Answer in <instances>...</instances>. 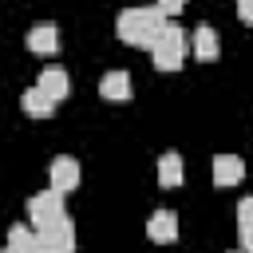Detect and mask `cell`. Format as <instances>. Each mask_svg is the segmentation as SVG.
Returning <instances> with one entry per match:
<instances>
[{
  "mask_svg": "<svg viewBox=\"0 0 253 253\" xmlns=\"http://www.w3.org/2000/svg\"><path fill=\"white\" fill-rule=\"evenodd\" d=\"M170 20H166V12L158 8V4H150V8H126V12H119V20H115V32H119V40L123 43H130V47H154L158 40H162V28H166Z\"/></svg>",
  "mask_w": 253,
  "mask_h": 253,
  "instance_id": "cell-1",
  "label": "cell"
},
{
  "mask_svg": "<svg viewBox=\"0 0 253 253\" xmlns=\"http://www.w3.org/2000/svg\"><path fill=\"white\" fill-rule=\"evenodd\" d=\"M150 55H154V67L158 71H178L182 59H186V32L178 24H166L162 28V40L150 47Z\"/></svg>",
  "mask_w": 253,
  "mask_h": 253,
  "instance_id": "cell-2",
  "label": "cell"
},
{
  "mask_svg": "<svg viewBox=\"0 0 253 253\" xmlns=\"http://www.w3.org/2000/svg\"><path fill=\"white\" fill-rule=\"evenodd\" d=\"M36 253H75V225L67 213L36 229Z\"/></svg>",
  "mask_w": 253,
  "mask_h": 253,
  "instance_id": "cell-3",
  "label": "cell"
},
{
  "mask_svg": "<svg viewBox=\"0 0 253 253\" xmlns=\"http://www.w3.org/2000/svg\"><path fill=\"white\" fill-rule=\"evenodd\" d=\"M63 198H67V194H59V190H51V186L40 190V194H32V198H28V221L40 229V225L63 217Z\"/></svg>",
  "mask_w": 253,
  "mask_h": 253,
  "instance_id": "cell-4",
  "label": "cell"
},
{
  "mask_svg": "<svg viewBox=\"0 0 253 253\" xmlns=\"http://www.w3.org/2000/svg\"><path fill=\"white\" fill-rule=\"evenodd\" d=\"M79 178H83V170H79V162H75L71 154H59V158H51V166H47V182H51V190H59V194H71V190L79 186Z\"/></svg>",
  "mask_w": 253,
  "mask_h": 253,
  "instance_id": "cell-5",
  "label": "cell"
},
{
  "mask_svg": "<svg viewBox=\"0 0 253 253\" xmlns=\"http://www.w3.org/2000/svg\"><path fill=\"white\" fill-rule=\"evenodd\" d=\"M146 237L158 241V245L178 241V213H174V210H154L150 221H146Z\"/></svg>",
  "mask_w": 253,
  "mask_h": 253,
  "instance_id": "cell-6",
  "label": "cell"
},
{
  "mask_svg": "<svg viewBox=\"0 0 253 253\" xmlns=\"http://www.w3.org/2000/svg\"><path fill=\"white\" fill-rule=\"evenodd\" d=\"M24 43H28L32 55H55V47H59V32H55V24H36V28L24 36Z\"/></svg>",
  "mask_w": 253,
  "mask_h": 253,
  "instance_id": "cell-7",
  "label": "cell"
},
{
  "mask_svg": "<svg viewBox=\"0 0 253 253\" xmlns=\"http://www.w3.org/2000/svg\"><path fill=\"white\" fill-rule=\"evenodd\" d=\"M245 178V162L237 158V154H217L213 158V186H237Z\"/></svg>",
  "mask_w": 253,
  "mask_h": 253,
  "instance_id": "cell-8",
  "label": "cell"
},
{
  "mask_svg": "<svg viewBox=\"0 0 253 253\" xmlns=\"http://www.w3.org/2000/svg\"><path fill=\"white\" fill-rule=\"evenodd\" d=\"M36 87H40L43 95H51L55 103L71 95V79H67V71H63V67H43V71H40V83H36Z\"/></svg>",
  "mask_w": 253,
  "mask_h": 253,
  "instance_id": "cell-9",
  "label": "cell"
},
{
  "mask_svg": "<svg viewBox=\"0 0 253 253\" xmlns=\"http://www.w3.org/2000/svg\"><path fill=\"white\" fill-rule=\"evenodd\" d=\"M99 95L107 103H126L130 99V75L126 71H107L103 83H99Z\"/></svg>",
  "mask_w": 253,
  "mask_h": 253,
  "instance_id": "cell-10",
  "label": "cell"
},
{
  "mask_svg": "<svg viewBox=\"0 0 253 253\" xmlns=\"http://www.w3.org/2000/svg\"><path fill=\"white\" fill-rule=\"evenodd\" d=\"M20 107H24V115H32V119H51L55 99H51V95H43L40 87H28V91L20 95Z\"/></svg>",
  "mask_w": 253,
  "mask_h": 253,
  "instance_id": "cell-11",
  "label": "cell"
},
{
  "mask_svg": "<svg viewBox=\"0 0 253 253\" xmlns=\"http://www.w3.org/2000/svg\"><path fill=\"white\" fill-rule=\"evenodd\" d=\"M194 55L202 59V63H210L213 55H217V32L210 28V24H202V28H194Z\"/></svg>",
  "mask_w": 253,
  "mask_h": 253,
  "instance_id": "cell-12",
  "label": "cell"
},
{
  "mask_svg": "<svg viewBox=\"0 0 253 253\" xmlns=\"http://www.w3.org/2000/svg\"><path fill=\"white\" fill-rule=\"evenodd\" d=\"M237 237H241V249L253 253V198L237 202Z\"/></svg>",
  "mask_w": 253,
  "mask_h": 253,
  "instance_id": "cell-13",
  "label": "cell"
},
{
  "mask_svg": "<svg viewBox=\"0 0 253 253\" xmlns=\"http://www.w3.org/2000/svg\"><path fill=\"white\" fill-rule=\"evenodd\" d=\"M158 182L166 186V190H174L178 182H182V158L170 150V154H162L158 158Z\"/></svg>",
  "mask_w": 253,
  "mask_h": 253,
  "instance_id": "cell-14",
  "label": "cell"
},
{
  "mask_svg": "<svg viewBox=\"0 0 253 253\" xmlns=\"http://www.w3.org/2000/svg\"><path fill=\"white\" fill-rule=\"evenodd\" d=\"M8 245L20 253H36V225H12L8 229Z\"/></svg>",
  "mask_w": 253,
  "mask_h": 253,
  "instance_id": "cell-15",
  "label": "cell"
},
{
  "mask_svg": "<svg viewBox=\"0 0 253 253\" xmlns=\"http://www.w3.org/2000/svg\"><path fill=\"white\" fill-rule=\"evenodd\" d=\"M237 20L253 28V0H237Z\"/></svg>",
  "mask_w": 253,
  "mask_h": 253,
  "instance_id": "cell-16",
  "label": "cell"
},
{
  "mask_svg": "<svg viewBox=\"0 0 253 253\" xmlns=\"http://www.w3.org/2000/svg\"><path fill=\"white\" fill-rule=\"evenodd\" d=\"M154 4H158V8L166 12V16H178V12L186 8V0H154Z\"/></svg>",
  "mask_w": 253,
  "mask_h": 253,
  "instance_id": "cell-17",
  "label": "cell"
},
{
  "mask_svg": "<svg viewBox=\"0 0 253 253\" xmlns=\"http://www.w3.org/2000/svg\"><path fill=\"white\" fill-rule=\"evenodd\" d=\"M0 253H20V249H12V245H4V249H0Z\"/></svg>",
  "mask_w": 253,
  "mask_h": 253,
  "instance_id": "cell-18",
  "label": "cell"
},
{
  "mask_svg": "<svg viewBox=\"0 0 253 253\" xmlns=\"http://www.w3.org/2000/svg\"><path fill=\"white\" fill-rule=\"evenodd\" d=\"M241 253H245V249H241Z\"/></svg>",
  "mask_w": 253,
  "mask_h": 253,
  "instance_id": "cell-19",
  "label": "cell"
}]
</instances>
